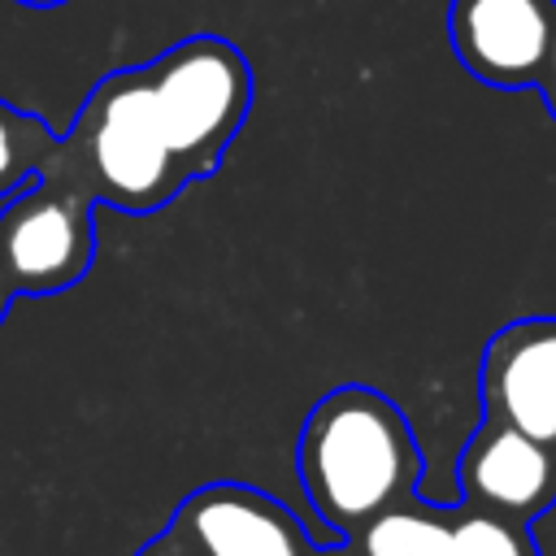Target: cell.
Segmentation results:
<instances>
[{"mask_svg": "<svg viewBox=\"0 0 556 556\" xmlns=\"http://www.w3.org/2000/svg\"><path fill=\"white\" fill-rule=\"evenodd\" d=\"M295 469L321 526L352 539L378 513L417 495L426 460L395 400L378 387L343 382L308 408Z\"/></svg>", "mask_w": 556, "mask_h": 556, "instance_id": "cell-1", "label": "cell"}, {"mask_svg": "<svg viewBox=\"0 0 556 556\" xmlns=\"http://www.w3.org/2000/svg\"><path fill=\"white\" fill-rule=\"evenodd\" d=\"M56 161L117 213H156L191 182L152 104L148 70H109L56 139Z\"/></svg>", "mask_w": 556, "mask_h": 556, "instance_id": "cell-2", "label": "cell"}, {"mask_svg": "<svg viewBox=\"0 0 556 556\" xmlns=\"http://www.w3.org/2000/svg\"><path fill=\"white\" fill-rule=\"evenodd\" d=\"M156 117L191 182L213 178L252 113V65L222 35H187L143 65Z\"/></svg>", "mask_w": 556, "mask_h": 556, "instance_id": "cell-3", "label": "cell"}, {"mask_svg": "<svg viewBox=\"0 0 556 556\" xmlns=\"http://www.w3.org/2000/svg\"><path fill=\"white\" fill-rule=\"evenodd\" d=\"M96 195L56 161L22 182L0 208V265L13 295L70 291L96 265Z\"/></svg>", "mask_w": 556, "mask_h": 556, "instance_id": "cell-4", "label": "cell"}, {"mask_svg": "<svg viewBox=\"0 0 556 556\" xmlns=\"http://www.w3.org/2000/svg\"><path fill=\"white\" fill-rule=\"evenodd\" d=\"M556 35V0H452L456 61L495 91H539Z\"/></svg>", "mask_w": 556, "mask_h": 556, "instance_id": "cell-5", "label": "cell"}, {"mask_svg": "<svg viewBox=\"0 0 556 556\" xmlns=\"http://www.w3.org/2000/svg\"><path fill=\"white\" fill-rule=\"evenodd\" d=\"M169 530H178L200 556H308L317 547L278 495L248 482L195 486L178 500Z\"/></svg>", "mask_w": 556, "mask_h": 556, "instance_id": "cell-6", "label": "cell"}, {"mask_svg": "<svg viewBox=\"0 0 556 556\" xmlns=\"http://www.w3.org/2000/svg\"><path fill=\"white\" fill-rule=\"evenodd\" d=\"M478 391L482 417L508 421L556 447V317L504 321L482 348Z\"/></svg>", "mask_w": 556, "mask_h": 556, "instance_id": "cell-7", "label": "cell"}, {"mask_svg": "<svg viewBox=\"0 0 556 556\" xmlns=\"http://www.w3.org/2000/svg\"><path fill=\"white\" fill-rule=\"evenodd\" d=\"M456 491L465 504L530 526L556 508V447L508 421L482 417L456 456Z\"/></svg>", "mask_w": 556, "mask_h": 556, "instance_id": "cell-8", "label": "cell"}, {"mask_svg": "<svg viewBox=\"0 0 556 556\" xmlns=\"http://www.w3.org/2000/svg\"><path fill=\"white\" fill-rule=\"evenodd\" d=\"M361 556H452L447 504H426L421 495L400 500L378 513L361 534H352Z\"/></svg>", "mask_w": 556, "mask_h": 556, "instance_id": "cell-9", "label": "cell"}, {"mask_svg": "<svg viewBox=\"0 0 556 556\" xmlns=\"http://www.w3.org/2000/svg\"><path fill=\"white\" fill-rule=\"evenodd\" d=\"M447 539H452V556H543L526 521L500 517L465 500L447 504Z\"/></svg>", "mask_w": 556, "mask_h": 556, "instance_id": "cell-10", "label": "cell"}, {"mask_svg": "<svg viewBox=\"0 0 556 556\" xmlns=\"http://www.w3.org/2000/svg\"><path fill=\"white\" fill-rule=\"evenodd\" d=\"M56 139L61 135L39 113L0 100V200H9L22 182H30L48 165Z\"/></svg>", "mask_w": 556, "mask_h": 556, "instance_id": "cell-11", "label": "cell"}, {"mask_svg": "<svg viewBox=\"0 0 556 556\" xmlns=\"http://www.w3.org/2000/svg\"><path fill=\"white\" fill-rule=\"evenodd\" d=\"M135 556H200V552H195L178 530H169V526H165V530H161V534H152Z\"/></svg>", "mask_w": 556, "mask_h": 556, "instance_id": "cell-12", "label": "cell"}, {"mask_svg": "<svg viewBox=\"0 0 556 556\" xmlns=\"http://www.w3.org/2000/svg\"><path fill=\"white\" fill-rule=\"evenodd\" d=\"M539 96H543L547 113L556 117V35H552V52H547V65H543V78H539Z\"/></svg>", "mask_w": 556, "mask_h": 556, "instance_id": "cell-13", "label": "cell"}, {"mask_svg": "<svg viewBox=\"0 0 556 556\" xmlns=\"http://www.w3.org/2000/svg\"><path fill=\"white\" fill-rule=\"evenodd\" d=\"M308 556H361V547H356L352 539H334L330 547H313Z\"/></svg>", "mask_w": 556, "mask_h": 556, "instance_id": "cell-14", "label": "cell"}, {"mask_svg": "<svg viewBox=\"0 0 556 556\" xmlns=\"http://www.w3.org/2000/svg\"><path fill=\"white\" fill-rule=\"evenodd\" d=\"M13 300H17V295H13V287H9V274H4V265H0V321L9 317V308H13Z\"/></svg>", "mask_w": 556, "mask_h": 556, "instance_id": "cell-15", "label": "cell"}, {"mask_svg": "<svg viewBox=\"0 0 556 556\" xmlns=\"http://www.w3.org/2000/svg\"><path fill=\"white\" fill-rule=\"evenodd\" d=\"M17 4H30V9H52V4H65V0H17Z\"/></svg>", "mask_w": 556, "mask_h": 556, "instance_id": "cell-16", "label": "cell"}]
</instances>
